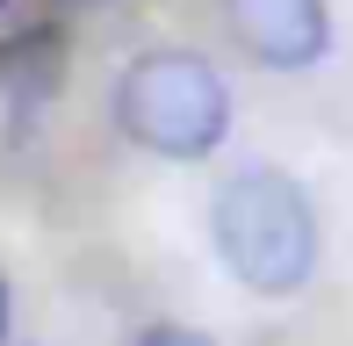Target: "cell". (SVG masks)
Instances as JSON below:
<instances>
[{"instance_id": "obj_1", "label": "cell", "mask_w": 353, "mask_h": 346, "mask_svg": "<svg viewBox=\"0 0 353 346\" xmlns=\"http://www.w3.org/2000/svg\"><path fill=\"white\" fill-rule=\"evenodd\" d=\"M210 238L216 260L238 289L252 296H296L310 289L325 231H317V202L303 181H288L281 166H245L210 195Z\"/></svg>"}, {"instance_id": "obj_2", "label": "cell", "mask_w": 353, "mask_h": 346, "mask_svg": "<svg viewBox=\"0 0 353 346\" xmlns=\"http://www.w3.org/2000/svg\"><path fill=\"white\" fill-rule=\"evenodd\" d=\"M116 123L152 159H210L231 137V87L202 51H137L116 80Z\"/></svg>"}, {"instance_id": "obj_3", "label": "cell", "mask_w": 353, "mask_h": 346, "mask_svg": "<svg viewBox=\"0 0 353 346\" xmlns=\"http://www.w3.org/2000/svg\"><path fill=\"white\" fill-rule=\"evenodd\" d=\"M223 22L260 72H317L332 51L325 0H223Z\"/></svg>"}, {"instance_id": "obj_4", "label": "cell", "mask_w": 353, "mask_h": 346, "mask_svg": "<svg viewBox=\"0 0 353 346\" xmlns=\"http://www.w3.org/2000/svg\"><path fill=\"white\" fill-rule=\"evenodd\" d=\"M130 346H216V339L202 332V325H144Z\"/></svg>"}, {"instance_id": "obj_5", "label": "cell", "mask_w": 353, "mask_h": 346, "mask_svg": "<svg viewBox=\"0 0 353 346\" xmlns=\"http://www.w3.org/2000/svg\"><path fill=\"white\" fill-rule=\"evenodd\" d=\"M0 346H8V281H0Z\"/></svg>"}, {"instance_id": "obj_6", "label": "cell", "mask_w": 353, "mask_h": 346, "mask_svg": "<svg viewBox=\"0 0 353 346\" xmlns=\"http://www.w3.org/2000/svg\"><path fill=\"white\" fill-rule=\"evenodd\" d=\"M0 8H8V0H0Z\"/></svg>"}]
</instances>
